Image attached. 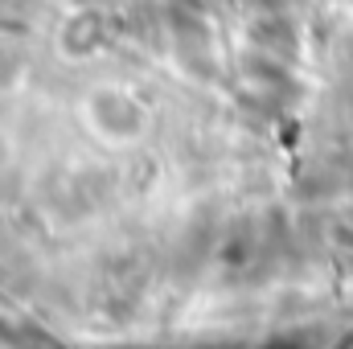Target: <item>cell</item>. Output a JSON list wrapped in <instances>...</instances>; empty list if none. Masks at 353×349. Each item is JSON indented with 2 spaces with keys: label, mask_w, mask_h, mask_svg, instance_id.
<instances>
[{
  "label": "cell",
  "mask_w": 353,
  "mask_h": 349,
  "mask_svg": "<svg viewBox=\"0 0 353 349\" xmlns=\"http://www.w3.org/2000/svg\"><path fill=\"white\" fill-rule=\"evenodd\" d=\"M87 119L103 140L132 144V140H140V132L148 123V111L128 90H94V99H90V107H87Z\"/></svg>",
  "instance_id": "1"
}]
</instances>
